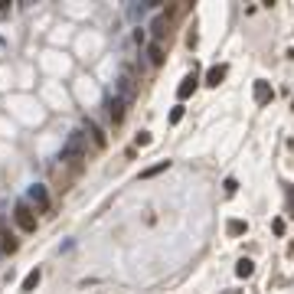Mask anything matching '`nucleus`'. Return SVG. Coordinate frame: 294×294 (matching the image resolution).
<instances>
[{
    "instance_id": "obj_9",
    "label": "nucleus",
    "mask_w": 294,
    "mask_h": 294,
    "mask_svg": "<svg viewBox=\"0 0 294 294\" xmlns=\"http://www.w3.org/2000/svg\"><path fill=\"white\" fill-rule=\"evenodd\" d=\"M226 72H229L226 65H213V69L206 72V85H209V88H219V82L226 78Z\"/></svg>"
},
{
    "instance_id": "obj_3",
    "label": "nucleus",
    "mask_w": 294,
    "mask_h": 294,
    "mask_svg": "<svg viewBox=\"0 0 294 294\" xmlns=\"http://www.w3.org/2000/svg\"><path fill=\"white\" fill-rule=\"evenodd\" d=\"M115 95L121 98V101H128V105H134V95H137V85H134V78H131V72H124V76L118 78V92Z\"/></svg>"
},
{
    "instance_id": "obj_11",
    "label": "nucleus",
    "mask_w": 294,
    "mask_h": 294,
    "mask_svg": "<svg viewBox=\"0 0 294 294\" xmlns=\"http://www.w3.org/2000/svg\"><path fill=\"white\" fill-rule=\"evenodd\" d=\"M39 278H43V274H39V268H33V272L26 274V278H23V284H20V291H23V294H30V291H36V284H39Z\"/></svg>"
},
{
    "instance_id": "obj_14",
    "label": "nucleus",
    "mask_w": 294,
    "mask_h": 294,
    "mask_svg": "<svg viewBox=\"0 0 294 294\" xmlns=\"http://www.w3.org/2000/svg\"><path fill=\"white\" fill-rule=\"evenodd\" d=\"M252 272H255V261L252 258H242L239 265H235V274H239V278H252Z\"/></svg>"
},
{
    "instance_id": "obj_18",
    "label": "nucleus",
    "mask_w": 294,
    "mask_h": 294,
    "mask_svg": "<svg viewBox=\"0 0 294 294\" xmlns=\"http://www.w3.org/2000/svg\"><path fill=\"white\" fill-rule=\"evenodd\" d=\"M134 144H137V147H147V144H151V134H147V131H141V134L134 137Z\"/></svg>"
},
{
    "instance_id": "obj_4",
    "label": "nucleus",
    "mask_w": 294,
    "mask_h": 294,
    "mask_svg": "<svg viewBox=\"0 0 294 294\" xmlns=\"http://www.w3.org/2000/svg\"><path fill=\"white\" fill-rule=\"evenodd\" d=\"M108 115H111V121H115V124H121V121H124V115H128V101H121L118 95H111L108 98Z\"/></svg>"
},
{
    "instance_id": "obj_16",
    "label": "nucleus",
    "mask_w": 294,
    "mask_h": 294,
    "mask_svg": "<svg viewBox=\"0 0 294 294\" xmlns=\"http://www.w3.org/2000/svg\"><path fill=\"white\" fill-rule=\"evenodd\" d=\"M245 229H249V226H245V222H242V219H229L226 232H229V235H242V232H245Z\"/></svg>"
},
{
    "instance_id": "obj_10",
    "label": "nucleus",
    "mask_w": 294,
    "mask_h": 294,
    "mask_svg": "<svg viewBox=\"0 0 294 294\" xmlns=\"http://www.w3.org/2000/svg\"><path fill=\"white\" fill-rule=\"evenodd\" d=\"M0 252H7V255H13V252H17V239H13L3 226H0Z\"/></svg>"
},
{
    "instance_id": "obj_5",
    "label": "nucleus",
    "mask_w": 294,
    "mask_h": 294,
    "mask_svg": "<svg viewBox=\"0 0 294 294\" xmlns=\"http://www.w3.org/2000/svg\"><path fill=\"white\" fill-rule=\"evenodd\" d=\"M272 98H274L272 85H268V82H265V78H258V82H255V105H268V101H272Z\"/></svg>"
},
{
    "instance_id": "obj_8",
    "label": "nucleus",
    "mask_w": 294,
    "mask_h": 294,
    "mask_svg": "<svg viewBox=\"0 0 294 294\" xmlns=\"http://www.w3.org/2000/svg\"><path fill=\"white\" fill-rule=\"evenodd\" d=\"M85 131L92 134V141H95V147H108V137H105V131L98 128L95 121H85Z\"/></svg>"
},
{
    "instance_id": "obj_19",
    "label": "nucleus",
    "mask_w": 294,
    "mask_h": 294,
    "mask_svg": "<svg viewBox=\"0 0 294 294\" xmlns=\"http://www.w3.org/2000/svg\"><path fill=\"white\" fill-rule=\"evenodd\" d=\"M284 196H288V216H294V190H291V186L284 190Z\"/></svg>"
},
{
    "instance_id": "obj_2",
    "label": "nucleus",
    "mask_w": 294,
    "mask_h": 294,
    "mask_svg": "<svg viewBox=\"0 0 294 294\" xmlns=\"http://www.w3.org/2000/svg\"><path fill=\"white\" fill-rule=\"evenodd\" d=\"M13 219H17V226H20L23 232H36V216H33V209L26 206V203H20V206L13 209Z\"/></svg>"
},
{
    "instance_id": "obj_13",
    "label": "nucleus",
    "mask_w": 294,
    "mask_h": 294,
    "mask_svg": "<svg viewBox=\"0 0 294 294\" xmlns=\"http://www.w3.org/2000/svg\"><path fill=\"white\" fill-rule=\"evenodd\" d=\"M151 30H154V36H157V43H160L163 36L170 33V30H167V17H157V20L151 23Z\"/></svg>"
},
{
    "instance_id": "obj_21",
    "label": "nucleus",
    "mask_w": 294,
    "mask_h": 294,
    "mask_svg": "<svg viewBox=\"0 0 294 294\" xmlns=\"http://www.w3.org/2000/svg\"><path fill=\"white\" fill-rule=\"evenodd\" d=\"M291 108H294V105H291Z\"/></svg>"
},
{
    "instance_id": "obj_17",
    "label": "nucleus",
    "mask_w": 294,
    "mask_h": 294,
    "mask_svg": "<svg viewBox=\"0 0 294 294\" xmlns=\"http://www.w3.org/2000/svg\"><path fill=\"white\" fill-rule=\"evenodd\" d=\"M183 121V105H176L174 111H170V124H180Z\"/></svg>"
},
{
    "instance_id": "obj_1",
    "label": "nucleus",
    "mask_w": 294,
    "mask_h": 294,
    "mask_svg": "<svg viewBox=\"0 0 294 294\" xmlns=\"http://www.w3.org/2000/svg\"><path fill=\"white\" fill-rule=\"evenodd\" d=\"M85 151H88L85 134H82V131H72V134H69V141L62 144V151H59V160H82Z\"/></svg>"
},
{
    "instance_id": "obj_6",
    "label": "nucleus",
    "mask_w": 294,
    "mask_h": 294,
    "mask_svg": "<svg viewBox=\"0 0 294 294\" xmlns=\"http://www.w3.org/2000/svg\"><path fill=\"white\" fill-rule=\"evenodd\" d=\"M30 199L43 209V213H49V193H46V186H39V183L30 186Z\"/></svg>"
},
{
    "instance_id": "obj_15",
    "label": "nucleus",
    "mask_w": 294,
    "mask_h": 294,
    "mask_svg": "<svg viewBox=\"0 0 294 294\" xmlns=\"http://www.w3.org/2000/svg\"><path fill=\"white\" fill-rule=\"evenodd\" d=\"M163 170H170V160H160L157 163V167H147V170H144V180H151V176H157V174H163Z\"/></svg>"
},
{
    "instance_id": "obj_7",
    "label": "nucleus",
    "mask_w": 294,
    "mask_h": 294,
    "mask_svg": "<svg viewBox=\"0 0 294 294\" xmlns=\"http://www.w3.org/2000/svg\"><path fill=\"white\" fill-rule=\"evenodd\" d=\"M196 82H199V78H196V72H190V76H186L183 82L176 85V98H180V101H183V98H190V95L196 92Z\"/></svg>"
},
{
    "instance_id": "obj_20",
    "label": "nucleus",
    "mask_w": 294,
    "mask_h": 294,
    "mask_svg": "<svg viewBox=\"0 0 294 294\" xmlns=\"http://www.w3.org/2000/svg\"><path fill=\"white\" fill-rule=\"evenodd\" d=\"M291 255H294V242H291Z\"/></svg>"
},
{
    "instance_id": "obj_12",
    "label": "nucleus",
    "mask_w": 294,
    "mask_h": 294,
    "mask_svg": "<svg viewBox=\"0 0 294 294\" xmlns=\"http://www.w3.org/2000/svg\"><path fill=\"white\" fill-rule=\"evenodd\" d=\"M147 56H151V65H163V43H151Z\"/></svg>"
}]
</instances>
